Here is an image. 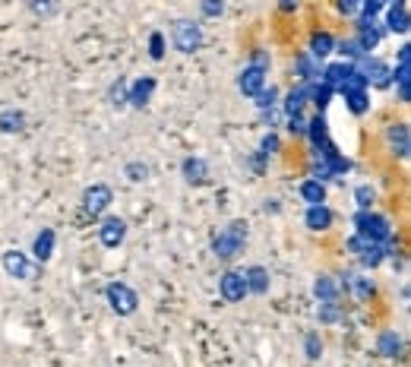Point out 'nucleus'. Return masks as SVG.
<instances>
[{
	"label": "nucleus",
	"instance_id": "nucleus-2",
	"mask_svg": "<svg viewBox=\"0 0 411 367\" xmlns=\"http://www.w3.org/2000/svg\"><path fill=\"white\" fill-rule=\"evenodd\" d=\"M354 234H361L370 244H386V241H392V222L374 209H358L354 212Z\"/></svg>",
	"mask_w": 411,
	"mask_h": 367
},
{
	"label": "nucleus",
	"instance_id": "nucleus-37",
	"mask_svg": "<svg viewBox=\"0 0 411 367\" xmlns=\"http://www.w3.org/2000/svg\"><path fill=\"white\" fill-rule=\"evenodd\" d=\"M354 203H358V209H374V203H376V190L370 187V184H361V187L354 190Z\"/></svg>",
	"mask_w": 411,
	"mask_h": 367
},
{
	"label": "nucleus",
	"instance_id": "nucleus-27",
	"mask_svg": "<svg viewBox=\"0 0 411 367\" xmlns=\"http://www.w3.org/2000/svg\"><path fill=\"white\" fill-rule=\"evenodd\" d=\"M300 200L307 203V206H314V203H326V184L316 178H307L304 184H300Z\"/></svg>",
	"mask_w": 411,
	"mask_h": 367
},
{
	"label": "nucleus",
	"instance_id": "nucleus-21",
	"mask_svg": "<svg viewBox=\"0 0 411 367\" xmlns=\"http://www.w3.org/2000/svg\"><path fill=\"white\" fill-rule=\"evenodd\" d=\"M354 64H348V60H336V64H326V67L320 70V83L332 86V89L338 92V86L345 83V76H348V70H352Z\"/></svg>",
	"mask_w": 411,
	"mask_h": 367
},
{
	"label": "nucleus",
	"instance_id": "nucleus-1",
	"mask_svg": "<svg viewBox=\"0 0 411 367\" xmlns=\"http://www.w3.org/2000/svg\"><path fill=\"white\" fill-rule=\"evenodd\" d=\"M247 238H250V232H247V222L234 218V222H228V225H224L222 232L216 234V241H212V254H216L218 260H234V256L244 250Z\"/></svg>",
	"mask_w": 411,
	"mask_h": 367
},
{
	"label": "nucleus",
	"instance_id": "nucleus-33",
	"mask_svg": "<svg viewBox=\"0 0 411 367\" xmlns=\"http://www.w3.org/2000/svg\"><path fill=\"white\" fill-rule=\"evenodd\" d=\"M127 76H117V79H114L111 83V89H108V102H111L114 108H124L127 105Z\"/></svg>",
	"mask_w": 411,
	"mask_h": 367
},
{
	"label": "nucleus",
	"instance_id": "nucleus-46",
	"mask_svg": "<svg viewBox=\"0 0 411 367\" xmlns=\"http://www.w3.org/2000/svg\"><path fill=\"white\" fill-rule=\"evenodd\" d=\"M266 212H278V200H266Z\"/></svg>",
	"mask_w": 411,
	"mask_h": 367
},
{
	"label": "nucleus",
	"instance_id": "nucleus-3",
	"mask_svg": "<svg viewBox=\"0 0 411 367\" xmlns=\"http://www.w3.org/2000/svg\"><path fill=\"white\" fill-rule=\"evenodd\" d=\"M202 41H206L202 26H196L193 19H178V23L171 26V45L178 48L180 54H196L202 48Z\"/></svg>",
	"mask_w": 411,
	"mask_h": 367
},
{
	"label": "nucleus",
	"instance_id": "nucleus-6",
	"mask_svg": "<svg viewBox=\"0 0 411 367\" xmlns=\"http://www.w3.org/2000/svg\"><path fill=\"white\" fill-rule=\"evenodd\" d=\"M114 194L108 184H92V187L82 190V212L89 218H98V216H105L108 206H111Z\"/></svg>",
	"mask_w": 411,
	"mask_h": 367
},
{
	"label": "nucleus",
	"instance_id": "nucleus-28",
	"mask_svg": "<svg viewBox=\"0 0 411 367\" xmlns=\"http://www.w3.org/2000/svg\"><path fill=\"white\" fill-rule=\"evenodd\" d=\"M336 54H342V60H348V64H361V60L367 57V51L358 45V38H345V41H336V48H332Z\"/></svg>",
	"mask_w": 411,
	"mask_h": 367
},
{
	"label": "nucleus",
	"instance_id": "nucleus-26",
	"mask_svg": "<svg viewBox=\"0 0 411 367\" xmlns=\"http://www.w3.org/2000/svg\"><path fill=\"white\" fill-rule=\"evenodd\" d=\"M342 95L354 117H364V114L370 111V95H367V89H348V92H342Z\"/></svg>",
	"mask_w": 411,
	"mask_h": 367
},
{
	"label": "nucleus",
	"instance_id": "nucleus-31",
	"mask_svg": "<svg viewBox=\"0 0 411 367\" xmlns=\"http://www.w3.org/2000/svg\"><path fill=\"white\" fill-rule=\"evenodd\" d=\"M314 294H316V301H338V285L332 282V276H316V282H314Z\"/></svg>",
	"mask_w": 411,
	"mask_h": 367
},
{
	"label": "nucleus",
	"instance_id": "nucleus-10",
	"mask_svg": "<svg viewBox=\"0 0 411 367\" xmlns=\"http://www.w3.org/2000/svg\"><path fill=\"white\" fill-rule=\"evenodd\" d=\"M98 238H102V244H105L108 250L120 247L124 238H127V222L120 216H108L105 222H102V228H98Z\"/></svg>",
	"mask_w": 411,
	"mask_h": 367
},
{
	"label": "nucleus",
	"instance_id": "nucleus-24",
	"mask_svg": "<svg viewBox=\"0 0 411 367\" xmlns=\"http://www.w3.org/2000/svg\"><path fill=\"white\" fill-rule=\"evenodd\" d=\"M332 48H336V38L329 35V32H314V35H310V45H307V54L314 60H326L329 54H332Z\"/></svg>",
	"mask_w": 411,
	"mask_h": 367
},
{
	"label": "nucleus",
	"instance_id": "nucleus-13",
	"mask_svg": "<svg viewBox=\"0 0 411 367\" xmlns=\"http://www.w3.org/2000/svg\"><path fill=\"white\" fill-rule=\"evenodd\" d=\"M180 174H184V180H187V184L202 187V184L209 180V165H206V158L190 156V158H184V162H180Z\"/></svg>",
	"mask_w": 411,
	"mask_h": 367
},
{
	"label": "nucleus",
	"instance_id": "nucleus-39",
	"mask_svg": "<svg viewBox=\"0 0 411 367\" xmlns=\"http://www.w3.org/2000/svg\"><path fill=\"white\" fill-rule=\"evenodd\" d=\"M124 174H127V180L140 184V180H146V178H149V165H146V162H130V165L124 168Z\"/></svg>",
	"mask_w": 411,
	"mask_h": 367
},
{
	"label": "nucleus",
	"instance_id": "nucleus-36",
	"mask_svg": "<svg viewBox=\"0 0 411 367\" xmlns=\"http://www.w3.org/2000/svg\"><path fill=\"white\" fill-rule=\"evenodd\" d=\"M320 323H336L342 317V304L338 301H320V310H316Z\"/></svg>",
	"mask_w": 411,
	"mask_h": 367
},
{
	"label": "nucleus",
	"instance_id": "nucleus-5",
	"mask_svg": "<svg viewBox=\"0 0 411 367\" xmlns=\"http://www.w3.org/2000/svg\"><path fill=\"white\" fill-rule=\"evenodd\" d=\"M3 272H7L10 279L35 282V279H41V263H32L29 256L19 254V250H7V254H3Z\"/></svg>",
	"mask_w": 411,
	"mask_h": 367
},
{
	"label": "nucleus",
	"instance_id": "nucleus-15",
	"mask_svg": "<svg viewBox=\"0 0 411 367\" xmlns=\"http://www.w3.org/2000/svg\"><path fill=\"white\" fill-rule=\"evenodd\" d=\"M354 38H358V45L364 48L367 54H370L383 41V29L376 26V19H367V16H361V19H358V35H354Z\"/></svg>",
	"mask_w": 411,
	"mask_h": 367
},
{
	"label": "nucleus",
	"instance_id": "nucleus-19",
	"mask_svg": "<svg viewBox=\"0 0 411 367\" xmlns=\"http://www.w3.org/2000/svg\"><path fill=\"white\" fill-rule=\"evenodd\" d=\"M54 228H41V232L35 234V241H32V256H35L41 266H45L48 260L54 256Z\"/></svg>",
	"mask_w": 411,
	"mask_h": 367
},
{
	"label": "nucleus",
	"instance_id": "nucleus-32",
	"mask_svg": "<svg viewBox=\"0 0 411 367\" xmlns=\"http://www.w3.org/2000/svg\"><path fill=\"white\" fill-rule=\"evenodd\" d=\"M26 7H29L38 19H51V16H57L60 0H26Z\"/></svg>",
	"mask_w": 411,
	"mask_h": 367
},
{
	"label": "nucleus",
	"instance_id": "nucleus-45",
	"mask_svg": "<svg viewBox=\"0 0 411 367\" xmlns=\"http://www.w3.org/2000/svg\"><path fill=\"white\" fill-rule=\"evenodd\" d=\"M298 7H300V0H278V10H282V13H294Z\"/></svg>",
	"mask_w": 411,
	"mask_h": 367
},
{
	"label": "nucleus",
	"instance_id": "nucleus-9",
	"mask_svg": "<svg viewBox=\"0 0 411 367\" xmlns=\"http://www.w3.org/2000/svg\"><path fill=\"white\" fill-rule=\"evenodd\" d=\"M218 294H222L228 304H238V301L247 298V279L244 272L238 270H228L222 279H218Z\"/></svg>",
	"mask_w": 411,
	"mask_h": 367
},
{
	"label": "nucleus",
	"instance_id": "nucleus-40",
	"mask_svg": "<svg viewBox=\"0 0 411 367\" xmlns=\"http://www.w3.org/2000/svg\"><path fill=\"white\" fill-rule=\"evenodd\" d=\"M200 13L206 19H218L224 13V0H200Z\"/></svg>",
	"mask_w": 411,
	"mask_h": 367
},
{
	"label": "nucleus",
	"instance_id": "nucleus-18",
	"mask_svg": "<svg viewBox=\"0 0 411 367\" xmlns=\"http://www.w3.org/2000/svg\"><path fill=\"white\" fill-rule=\"evenodd\" d=\"M310 86H314V83H298V89L288 92V98L282 102L285 117H291V114H304V105L310 102Z\"/></svg>",
	"mask_w": 411,
	"mask_h": 367
},
{
	"label": "nucleus",
	"instance_id": "nucleus-35",
	"mask_svg": "<svg viewBox=\"0 0 411 367\" xmlns=\"http://www.w3.org/2000/svg\"><path fill=\"white\" fill-rule=\"evenodd\" d=\"M304 355H307V361H320L323 358V339H320V332H307V336H304Z\"/></svg>",
	"mask_w": 411,
	"mask_h": 367
},
{
	"label": "nucleus",
	"instance_id": "nucleus-22",
	"mask_svg": "<svg viewBox=\"0 0 411 367\" xmlns=\"http://www.w3.org/2000/svg\"><path fill=\"white\" fill-rule=\"evenodd\" d=\"M376 355L380 358H399L402 355V336H399L396 330H383L380 332V339H376Z\"/></svg>",
	"mask_w": 411,
	"mask_h": 367
},
{
	"label": "nucleus",
	"instance_id": "nucleus-8",
	"mask_svg": "<svg viewBox=\"0 0 411 367\" xmlns=\"http://www.w3.org/2000/svg\"><path fill=\"white\" fill-rule=\"evenodd\" d=\"M392 83H396V95L402 105L411 102V45L399 48V64L392 70Z\"/></svg>",
	"mask_w": 411,
	"mask_h": 367
},
{
	"label": "nucleus",
	"instance_id": "nucleus-44",
	"mask_svg": "<svg viewBox=\"0 0 411 367\" xmlns=\"http://www.w3.org/2000/svg\"><path fill=\"white\" fill-rule=\"evenodd\" d=\"M288 130L298 133V136H304V130H307V117H304V114H291V117H288Z\"/></svg>",
	"mask_w": 411,
	"mask_h": 367
},
{
	"label": "nucleus",
	"instance_id": "nucleus-43",
	"mask_svg": "<svg viewBox=\"0 0 411 367\" xmlns=\"http://www.w3.org/2000/svg\"><path fill=\"white\" fill-rule=\"evenodd\" d=\"M336 10L342 16H358L361 13V0H336Z\"/></svg>",
	"mask_w": 411,
	"mask_h": 367
},
{
	"label": "nucleus",
	"instance_id": "nucleus-34",
	"mask_svg": "<svg viewBox=\"0 0 411 367\" xmlns=\"http://www.w3.org/2000/svg\"><path fill=\"white\" fill-rule=\"evenodd\" d=\"M254 98H256V111H272V108H278V89L276 86H269V89L262 86Z\"/></svg>",
	"mask_w": 411,
	"mask_h": 367
},
{
	"label": "nucleus",
	"instance_id": "nucleus-23",
	"mask_svg": "<svg viewBox=\"0 0 411 367\" xmlns=\"http://www.w3.org/2000/svg\"><path fill=\"white\" fill-rule=\"evenodd\" d=\"M244 279H247V294L269 292V270H266V266H250V270H244Z\"/></svg>",
	"mask_w": 411,
	"mask_h": 367
},
{
	"label": "nucleus",
	"instance_id": "nucleus-7",
	"mask_svg": "<svg viewBox=\"0 0 411 367\" xmlns=\"http://www.w3.org/2000/svg\"><path fill=\"white\" fill-rule=\"evenodd\" d=\"M358 67H361V73L367 76V89H389V86H392V67H389L386 60L367 54Z\"/></svg>",
	"mask_w": 411,
	"mask_h": 367
},
{
	"label": "nucleus",
	"instance_id": "nucleus-17",
	"mask_svg": "<svg viewBox=\"0 0 411 367\" xmlns=\"http://www.w3.org/2000/svg\"><path fill=\"white\" fill-rule=\"evenodd\" d=\"M266 86V70H260V67H254V64H247L244 70H240V76H238V89L244 92V95H250L254 98L256 92Z\"/></svg>",
	"mask_w": 411,
	"mask_h": 367
},
{
	"label": "nucleus",
	"instance_id": "nucleus-14",
	"mask_svg": "<svg viewBox=\"0 0 411 367\" xmlns=\"http://www.w3.org/2000/svg\"><path fill=\"white\" fill-rule=\"evenodd\" d=\"M155 79L152 76H142V79H136L133 86H127V105L133 108H146L152 102V92H155Z\"/></svg>",
	"mask_w": 411,
	"mask_h": 367
},
{
	"label": "nucleus",
	"instance_id": "nucleus-41",
	"mask_svg": "<svg viewBox=\"0 0 411 367\" xmlns=\"http://www.w3.org/2000/svg\"><path fill=\"white\" fill-rule=\"evenodd\" d=\"M149 57L152 60L164 57V35H162V32H152V35H149Z\"/></svg>",
	"mask_w": 411,
	"mask_h": 367
},
{
	"label": "nucleus",
	"instance_id": "nucleus-38",
	"mask_svg": "<svg viewBox=\"0 0 411 367\" xmlns=\"http://www.w3.org/2000/svg\"><path fill=\"white\" fill-rule=\"evenodd\" d=\"M352 292L358 294L361 301H370V298H374V294H376V285L370 282V279H361V276H354V279H352Z\"/></svg>",
	"mask_w": 411,
	"mask_h": 367
},
{
	"label": "nucleus",
	"instance_id": "nucleus-12",
	"mask_svg": "<svg viewBox=\"0 0 411 367\" xmlns=\"http://www.w3.org/2000/svg\"><path fill=\"white\" fill-rule=\"evenodd\" d=\"M332 222H336V212L329 209L326 203H314V206H307L304 225L310 228V232H329V228H332Z\"/></svg>",
	"mask_w": 411,
	"mask_h": 367
},
{
	"label": "nucleus",
	"instance_id": "nucleus-30",
	"mask_svg": "<svg viewBox=\"0 0 411 367\" xmlns=\"http://www.w3.org/2000/svg\"><path fill=\"white\" fill-rule=\"evenodd\" d=\"M329 124H326V117H323V114H314V117L307 120V130H304V136L310 142H314V146H320V142H326L329 140Z\"/></svg>",
	"mask_w": 411,
	"mask_h": 367
},
{
	"label": "nucleus",
	"instance_id": "nucleus-20",
	"mask_svg": "<svg viewBox=\"0 0 411 367\" xmlns=\"http://www.w3.org/2000/svg\"><path fill=\"white\" fill-rule=\"evenodd\" d=\"M294 76H298L300 83H320V60H314L310 54H298L294 60Z\"/></svg>",
	"mask_w": 411,
	"mask_h": 367
},
{
	"label": "nucleus",
	"instance_id": "nucleus-25",
	"mask_svg": "<svg viewBox=\"0 0 411 367\" xmlns=\"http://www.w3.org/2000/svg\"><path fill=\"white\" fill-rule=\"evenodd\" d=\"M23 130H26V111H19V108L0 111V133H23Z\"/></svg>",
	"mask_w": 411,
	"mask_h": 367
},
{
	"label": "nucleus",
	"instance_id": "nucleus-11",
	"mask_svg": "<svg viewBox=\"0 0 411 367\" xmlns=\"http://www.w3.org/2000/svg\"><path fill=\"white\" fill-rule=\"evenodd\" d=\"M386 142H389V152L399 158H408L411 152V133H408V124L399 120V124H389L386 130Z\"/></svg>",
	"mask_w": 411,
	"mask_h": 367
},
{
	"label": "nucleus",
	"instance_id": "nucleus-42",
	"mask_svg": "<svg viewBox=\"0 0 411 367\" xmlns=\"http://www.w3.org/2000/svg\"><path fill=\"white\" fill-rule=\"evenodd\" d=\"M250 64L269 73V64H272V60H269V51H262V48H254V54H250Z\"/></svg>",
	"mask_w": 411,
	"mask_h": 367
},
{
	"label": "nucleus",
	"instance_id": "nucleus-29",
	"mask_svg": "<svg viewBox=\"0 0 411 367\" xmlns=\"http://www.w3.org/2000/svg\"><path fill=\"white\" fill-rule=\"evenodd\" d=\"M332 95H336V89L326 83H314L310 86V105L316 108V114H323L329 105H332Z\"/></svg>",
	"mask_w": 411,
	"mask_h": 367
},
{
	"label": "nucleus",
	"instance_id": "nucleus-16",
	"mask_svg": "<svg viewBox=\"0 0 411 367\" xmlns=\"http://www.w3.org/2000/svg\"><path fill=\"white\" fill-rule=\"evenodd\" d=\"M408 3L405 0H392L389 3V13H386V29L389 32H396V35H408Z\"/></svg>",
	"mask_w": 411,
	"mask_h": 367
},
{
	"label": "nucleus",
	"instance_id": "nucleus-4",
	"mask_svg": "<svg viewBox=\"0 0 411 367\" xmlns=\"http://www.w3.org/2000/svg\"><path fill=\"white\" fill-rule=\"evenodd\" d=\"M105 298L117 317H130V314H136V308H140V294H136L127 282H111L105 288Z\"/></svg>",
	"mask_w": 411,
	"mask_h": 367
}]
</instances>
